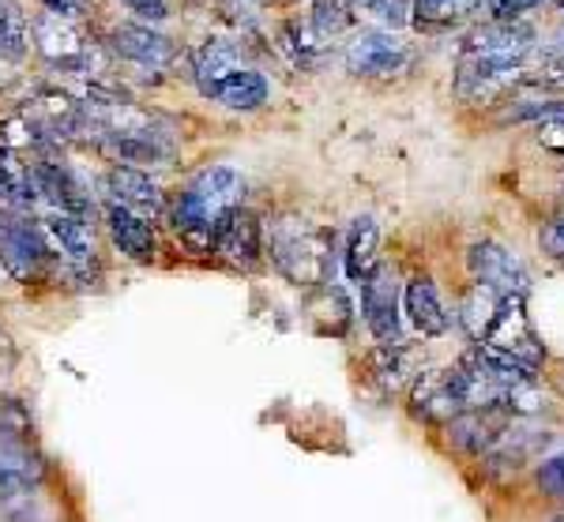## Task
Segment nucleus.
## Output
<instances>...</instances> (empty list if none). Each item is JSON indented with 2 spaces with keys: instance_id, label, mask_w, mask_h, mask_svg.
<instances>
[{
  "instance_id": "obj_31",
  "label": "nucleus",
  "mask_w": 564,
  "mask_h": 522,
  "mask_svg": "<svg viewBox=\"0 0 564 522\" xmlns=\"http://www.w3.org/2000/svg\"><path fill=\"white\" fill-rule=\"evenodd\" d=\"M534 140H539L545 151H553V154H561V159H564V113L550 117V121H542L539 128H534Z\"/></svg>"
},
{
  "instance_id": "obj_6",
  "label": "nucleus",
  "mask_w": 564,
  "mask_h": 522,
  "mask_svg": "<svg viewBox=\"0 0 564 522\" xmlns=\"http://www.w3.org/2000/svg\"><path fill=\"white\" fill-rule=\"evenodd\" d=\"M534 26L527 23H486L467 34L459 61H486V64H523L534 53Z\"/></svg>"
},
{
  "instance_id": "obj_20",
  "label": "nucleus",
  "mask_w": 564,
  "mask_h": 522,
  "mask_svg": "<svg viewBox=\"0 0 564 522\" xmlns=\"http://www.w3.org/2000/svg\"><path fill=\"white\" fill-rule=\"evenodd\" d=\"M0 204L15 210L39 207V181H34V162L23 159V151L0 143Z\"/></svg>"
},
{
  "instance_id": "obj_15",
  "label": "nucleus",
  "mask_w": 564,
  "mask_h": 522,
  "mask_svg": "<svg viewBox=\"0 0 564 522\" xmlns=\"http://www.w3.org/2000/svg\"><path fill=\"white\" fill-rule=\"evenodd\" d=\"M102 218H106V230H109V237H113V244L129 255V260H135V263L154 260V252H159V237H154V226L148 222V218L132 215V210H124L117 204H106Z\"/></svg>"
},
{
  "instance_id": "obj_27",
  "label": "nucleus",
  "mask_w": 564,
  "mask_h": 522,
  "mask_svg": "<svg viewBox=\"0 0 564 522\" xmlns=\"http://www.w3.org/2000/svg\"><path fill=\"white\" fill-rule=\"evenodd\" d=\"M354 15H366L391 34L411 23V0H354Z\"/></svg>"
},
{
  "instance_id": "obj_23",
  "label": "nucleus",
  "mask_w": 564,
  "mask_h": 522,
  "mask_svg": "<svg viewBox=\"0 0 564 522\" xmlns=\"http://www.w3.org/2000/svg\"><path fill=\"white\" fill-rule=\"evenodd\" d=\"M245 68L241 64V45L230 42V39H207L204 45L196 50V61H193V76L199 90H207L212 84H218L223 76H230V72Z\"/></svg>"
},
{
  "instance_id": "obj_17",
  "label": "nucleus",
  "mask_w": 564,
  "mask_h": 522,
  "mask_svg": "<svg viewBox=\"0 0 564 522\" xmlns=\"http://www.w3.org/2000/svg\"><path fill=\"white\" fill-rule=\"evenodd\" d=\"M188 192L212 210L215 218H223L226 210L241 207V196H245V177L238 170L230 166H207L199 170L193 181H188Z\"/></svg>"
},
{
  "instance_id": "obj_24",
  "label": "nucleus",
  "mask_w": 564,
  "mask_h": 522,
  "mask_svg": "<svg viewBox=\"0 0 564 522\" xmlns=\"http://www.w3.org/2000/svg\"><path fill=\"white\" fill-rule=\"evenodd\" d=\"M369 377L380 383L384 391L403 388L406 380H414L417 372L411 369V350L403 342H380L369 354Z\"/></svg>"
},
{
  "instance_id": "obj_1",
  "label": "nucleus",
  "mask_w": 564,
  "mask_h": 522,
  "mask_svg": "<svg viewBox=\"0 0 564 522\" xmlns=\"http://www.w3.org/2000/svg\"><path fill=\"white\" fill-rule=\"evenodd\" d=\"M459 319H463V327H467V335L475 338L478 346H486V350L505 354L520 365H531V369L542 365L545 350H542L539 335H534V324H531V316H527L523 297L497 293L475 282V290H467V297H463V305H459Z\"/></svg>"
},
{
  "instance_id": "obj_33",
  "label": "nucleus",
  "mask_w": 564,
  "mask_h": 522,
  "mask_svg": "<svg viewBox=\"0 0 564 522\" xmlns=\"http://www.w3.org/2000/svg\"><path fill=\"white\" fill-rule=\"evenodd\" d=\"M129 12H135V15H143V20H154V23H162L170 15V4L166 0H121Z\"/></svg>"
},
{
  "instance_id": "obj_19",
  "label": "nucleus",
  "mask_w": 564,
  "mask_h": 522,
  "mask_svg": "<svg viewBox=\"0 0 564 522\" xmlns=\"http://www.w3.org/2000/svg\"><path fill=\"white\" fill-rule=\"evenodd\" d=\"M170 226H174V233L193 252H212V237H215L218 218L204 204H199L188 188L177 192V199L170 204Z\"/></svg>"
},
{
  "instance_id": "obj_5",
  "label": "nucleus",
  "mask_w": 564,
  "mask_h": 522,
  "mask_svg": "<svg viewBox=\"0 0 564 522\" xmlns=\"http://www.w3.org/2000/svg\"><path fill=\"white\" fill-rule=\"evenodd\" d=\"M212 252L223 263L238 268V271L260 268V260H263V226H260V218L252 215L249 207L226 210V215L218 218V226H215Z\"/></svg>"
},
{
  "instance_id": "obj_7",
  "label": "nucleus",
  "mask_w": 564,
  "mask_h": 522,
  "mask_svg": "<svg viewBox=\"0 0 564 522\" xmlns=\"http://www.w3.org/2000/svg\"><path fill=\"white\" fill-rule=\"evenodd\" d=\"M411 57H414L411 45L399 42L395 34H388V31H361L358 39L347 45V53H343V61H347V68L354 76H366V79L399 76V72H406Z\"/></svg>"
},
{
  "instance_id": "obj_30",
  "label": "nucleus",
  "mask_w": 564,
  "mask_h": 522,
  "mask_svg": "<svg viewBox=\"0 0 564 522\" xmlns=\"http://www.w3.org/2000/svg\"><path fill=\"white\" fill-rule=\"evenodd\" d=\"M539 489L545 492V497L564 500V452L539 466Z\"/></svg>"
},
{
  "instance_id": "obj_10",
  "label": "nucleus",
  "mask_w": 564,
  "mask_h": 522,
  "mask_svg": "<svg viewBox=\"0 0 564 522\" xmlns=\"http://www.w3.org/2000/svg\"><path fill=\"white\" fill-rule=\"evenodd\" d=\"M45 244H50V255L65 260L72 271H90L98 260L95 252V237H90V226L84 218H72V215H57V210H45L39 218Z\"/></svg>"
},
{
  "instance_id": "obj_2",
  "label": "nucleus",
  "mask_w": 564,
  "mask_h": 522,
  "mask_svg": "<svg viewBox=\"0 0 564 522\" xmlns=\"http://www.w3.org/2000/svg\"><path fill=\"white\" fill-rule=\"evenodd\" d=\"M263 252L275 271L297 290H324L335 279V233L302 215H282L263 230Z\"/></svg>"
},
{
  "instance_id": "obj_35",
  "label": "nucleus",
  "mask_w": 564,
  "mask_h": 522,
  "mask_svg": "<svg viewBox=\"0 0 564 522\" xmlns=\"http://www.w3.org/2000/svg\"><path fill=\"white\" fill-rule=\"evenodd\" d=\"M542 249L553 260H564V218H557V222H550L542 230Z\"/></svg>"
},
{
  "instance_id": "obj_34",
  "label": "nucleus",
  "mask_w": 564,
  "mask_h": 522,
  "mask_svg": "<svg viewBox=\"0 0 564 522\" xmlns=\"http://www.w3.org/2000/svg\"><path fill=\"white\" fill-rule=\"evenodd\" d=\"M534 4H542V0H494L489 8H494L497 23H508V20H520L527 8H534Z\"/></svg>"
},
{
  "instance_id": "obj_39",
  "label": "nucleus",
  "mask_w": 564,
  "mask_h": 522,
  "mask_svg": "<svg viewBox=\"0 0 564 522\" xmlns=\"http://www.w3.org/2000/svg\"><path fill=\"white\" fill-rule=\"evenodd\" d=\"M550 522H564V515H557V519H550Z\"/></svg>"
},
{
  "instance_id": "obj_36",
  "label": "nucleus",
  "mask_w": 564,
  "mask_h": 522,
  "mask_svg": "<svg viewBox=\"0 0 564 522\" xmlns=\"http://www.w3.org/2000/svg\"><path fill=\"white\" fill-rule=\"evenodd\" d=\"M414 4L422 20H444V15H452V8H456L459 0H414Z\"/></svg>"
},
{
  "instance_id": "obj_22",
  "label": "nucleus",
  "mask_w": 564,
  "mask_h": 522,
  "mask_svg": "<svg viewBox=\"0 0 564 522\" xmlns=\"http://www.w3.org/2000/svg\"><path fill=\"white\" fill-rule=\"evenodd\" d=\"M380 268V230L372 218H358L350 226V237H347V249H343V271H347L350 282H366L372 279Z\"/></svg>"
},
{
  "instance_id": "obj_9",
  "label": "nucleus",
  "mask_w": 564,
  "mask_h": 522,
  "mask_svg": "<svg viewBox=\"0 0 564 522\" xmlns=\"http://www.w3.org/2000/svg\"><path fill=\"white\" fill-rule=\"evenodd\" d=\"M361 313L377 342H403V316H399V286L388 268H377L361 282Z\"/></svg>"
},
{
  "instance_id": "obj_8",
  "label": "nucleus",
  "mask_w": 564,
  "mask_h": 522,
  "mask_svg": "<svg viewBox=\"0 0 564 522\" xmlns=\"http://www.w3.org/2000/svg\"><path fill=\"white\" fill-rule=\"evenodd\" d=\"M470 274L478 279V286H489L497 293H512V297H523L531 290V274L505 244L497 241H478L467 255Z\"/></svg>"
},
{
  "instance_id": "obj_4",
  "label": "nucleus",
  "mask_w": 564,
  "mask_h": 522,
  "mask_svg": "<svg viewBox=\"0 0 564 522\" xmlns=\"http://www.w3.org/2000/svg\"><path fill=\"white\" fill-rule=\"evenodd\" d=\"M31 31H34L39 53L53 64V68L76 72V76H87V72L95 68L98 50L87 42L84 26L76 20H61V15H53V12H42L39 20L31 23Z\"/></svg>"
},
{
  "instance_id": "obj_13",
  "label": "nucleus",
  "mask_w": 564,
  "mask_h": 522,
  "mask_svg": "<svg viewBox=\"0 0 564 522\" xmlns=\"http://www.w3.org/2000/svg\"><path fill=\"white\" fill-rule=\"evenodd\" d=\"M512 428V414L500 406H481V410H463L459 417L448 421L452 444L463 447L470 455H486L500 444V436Z\"/></svg>"
},
{
  "instance_id": "obj_32",
  "label": "nucleus",
  "mask_w": 564,
  "mask_h": 522,
  "mask_svg": "<svg viewBox=\"0 0 564 522\" xmlns=\"http://www.w3.org/2000/svg\"><path fill=\"white\" fill-rule=\"evenodd\" d=\"M45 12L61 15V20H84V15H90V0H42Z\"/></svg>"
},
{
  "instance_id": "obj_37",
  "label": "nucleus",
  "mask_w": 564,
  "mask_h": 522,
  "mask_svg": "<svg viewBox=\"0 0 564 522\" xmlns=\"http://www.w3.org/2000/svg\"><path fill=\"white\" fill-rule=\"evenodd\" d=\"M561 50H564V26H561Z\"/></svg>"
},
{
  "instance_id": "obj_14",
  "label": "nucleus",
  "mask_w": 564,
  "mask_h": 522,
  "mask_svg": "<svg viewBox=\"0 0 564 522\" xmlns=\"http://www.w3.org/2000/svg\"><path fill=\"white\" fill-rule=\"evenodd\" d=\"M109 50H113L121 61L140 64V68H166L177 53L166 34L151 31V26H143V23L113 26V31H109Z\"/></svg>"
},
{
  "instance_id": "obj_16",
  "label": "nucleus",
  "mask_w": 564,
  "mask_h": 522,
  "mask_svg": "<svg viewBox=\"0 0 564 522\" xmlns=\"http://www.w3.org/2000/svg\"><path fill=\"white\" fill-rule=\"evenodd\" d=\"M403 313H406L411 327L422 338H441L444 331H448V324H452L448 308H444L441 293H436V286L430 279H411V282H406Z\"/></svg>"
},
{
  "instance_id": "obj_28",
  "label": "nucleus",
  "mask_w": 564,
  "mask_h": 522,
  "mask_svg": "<svg viewBox=\"0 0 564 522\" xmlns=\"http://www.w3.org/2000/svg\"><path fill=\"white\" fill-rule=\"evenodd\" d=\"M332 319L327 324V335H347V327H350V297L343 293L339 286H324V290H316V305H313V324L316 319Z\"/></svg>"
},
{
  "instance_id": "obj_38",
  "label": "nucleus",
  "mask_w": 564,
  "mask_h": 522,
  "mask_svg": "<svg viewBox=\"0 0 564 522\" xmlns=\"http://www.w3.org/2000/svg\"><path fill=\"white\" fill-rule=\"evenodd\" d=\"M553 4H557V8H564V0H553Z\"/></svg>"
},
{
  "instance_id": "obj_18",
  "label": "nucleus",
  "mask_w": 564,
  "mask_h": 522,
  "mask_svg": "<svg viewBox=\"0 0 564 522\" xmlns=\"http://www.w3.org/2000/svg\"><path fill=\"white\" fill-rule=\"evenodd\" d=\"M271 87L268 79L260 76V72L252 68H238L230 72V76H223L218 84H212L204 90V98H212V102L234 109V113H252V109H260L263 102H268Z\"/></svg>"
},
{
  "instance_id": "obj_11",
  "label": "nucleus",
  "mask_w": 564,
  "mask_h": 522,
  "mask_svg": "<svg viewBox=\"0 0 564 522\" xmlns=\"http://www.w3.org/2000/svg\"><path fill=\"white\" fill-rule=\"evenodd\" d=\"M106 192H109V204L132 210V215L140 218H151L162 215V207H166V192H162L159 181L151 177V173L135 170V166H113L106 173Z\"/></svg>"
},
{
  "instance_id": "obj_3",
  "label": "nucleus",
  "mask_w": 564,
  "mask_h": 522,
  "mask_svg": "<svg viewBox=\"0 0 564 522\" xmlns=\"http://www.w3.org/2000/svg\"><path fill=\"white\" fill-rule=\"evenodd\" d=\"M0 268L23 286L39 282L50 268V244H45L39 218L8 204H0Z\"/></svg>"
},
{
  "instance_id": "obj_21",
  "label": "nucleus",
  "mask_w": 564,
  "mask_h": 522,
  "mask_svg": "<svg viewBox=\"0 0 564 522\" xmlns=\"http://www.w3.org/2000/svg\"><path fill=\"white\" fill-rule=\"evenodd\" d=\"M414 410L430 421H444L448 425L452 417L463 414L456 391H452L448 369H430V372H417L414 377Z\"/></svg>"
},
{
  "instance_id": "obj_29",
  "label": "nucleus",
  "mask_w": 564,
  "mask_h": 522,
  "mask_svg": "<svg viewBox=\"0 0 564 522\" xmlns=\"http://www.w3.org/2000/svg\"><path fill=\"white\" fill-rule=\"evenodd\" d=\"M523 84H539V87H564V50H545L542 57L527 61V72H523Z\"/></svg>"
},
{
  "instance_id": "obj_25",
  "label": "nucleus",
  "mask_w": 564,
  "mask_h": 522,
  "mask_svg": "<svg viewBox=\"0 0 564 522\" xmlns=\"http://www.w3.org/2000/svg\"><path fill=\"white\" fill-rule=\"evenodd\" d=\"M31 50V26L20 12V0H0V61L20 64Z\"/></svg>"
},
{
  "instance_id": "obj_12",
  "label": "nucleus",
  "mask_w": 564,
  "mask_h": 522,
  "mask_svg": "<svg viewBox=\"0 0 564 522\" xmlns=\"http://www.w3.org/2000/svg\"><path fill=\"white\" fill-rule=\"evenodd\" d=\"M34 181H39V204L57 210V215H72L87 222L95 204H90L84 181L68 166H61V162H34Z\"/></svg>"
},
{
  "instance_id": "obj_26",
  "label": "nucleus",
  "mask_w": 564,
  "mask_h": 522,
  "mask_svg": "<svg viewBox=\"0 0 564 522\" xmlns=\"http://www.w3.org/2000/svg\"><path fill=\"white\" fill-rule=\"evenodd\" d=\"M350 23H354V0H316L313 15H308V31L321 42L339 39Z\"/></svg>"
}]
</instances>
